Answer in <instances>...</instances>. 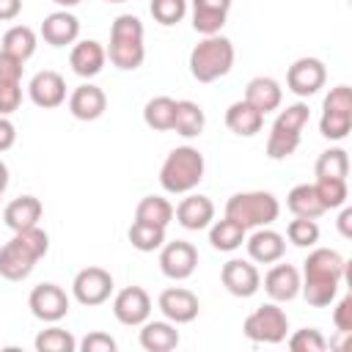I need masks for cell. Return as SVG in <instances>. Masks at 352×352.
I'll return each mask as SVG.
<instances>
[{
  "label": "cell",
  "mask_w": 352,
  "mask_h": 352,
  "mask_svg": "<svg viewBox=\"0 0 352 352\" xmlns=\"http://www.w3.org/2000/svg\"><path fill=\"white\" fill-rule=\"evenodd\" d=\"M140 346L146 352H170L179 346V330L173 322H143L140 324Z\"/></svg>",
  "instance_id": "d4e9b609"
},
{
  "label": "cell",
  "mask_w": 352,
  "mask_h": 352,
  "mask_svg": "<svg viewBox=\"0 0 352 352\" xmlns=\"http://www.w3.org/2000/svg\"><path fill=\"white\" fill-rule=\"evenodd\" d=\"M135 220L151 223V226H160V228H168L170 220H173V204L168 198H162V195H146L135 206Z\"/></svg>",
  "instance_id": "f546056e"
},
{
  "label": "cell",
  "mask_w": 352,
  "mask_h": 352,
  "mask_svg": "<svg viewBox=\"0 0 352 352\" xmlns=\"http://www.w3.org/2000/svg\"><path fill=\"white\" fill-rule=\"evenodd\" d=\"M33 346H36V352H77V338L69 330L52 324L36 336Z\"/></svg>",
  "instance_id": "e575fe53"
},
{
  "label": "cell",
  "mask_w": 352,
  "mask_h": 352,
  "mask_svg": "<svg viewBox=\"0 0 352 352\" xmlns=\"http://www.w3.org/2000/svg\"><path fill=\"white\" fill-rule=\"evenodd\" d=\"M22 104V82H0V116H11Z\"/></svg>",
  "instance_id": "ee69618b"
},
{
  "label": "cell",
  "mask_w": 352,
  "mask_h": 352,
  "mask_svg": "<svg viewBox=\"0 0 352 352\" xmlns=\"http://www.w3.org/2000/svg\"><path fill=\"white\" fill-rule=\"evenodd\" d=\"M226 126L234 135H239V138H253L264 126V113H258L253 104H248L245 99H239V102L228 104V110H226Z\"/></svg>",
  "instance_id": "cb8c5ba5"
},
{
  "label": "cell",
  "mask_w": 352,
  "mask_h": 352,
  "mask_svg": "<svg viewBox=\"0 0 352 352\" xmlns=\"http://www.w3.org/2000/svg\"><path fill=\"white\" fill-rule=\"evenodd\" d=\"M245 236H248V228L239 226L236 220L231 217H223V220H212L209 223V245L220 253H231L236 248L245 245Z\"/></svg>",
  "instance_id": "484cf974"
},
{
  "label": "cell",
  "mask_w": 352,
  "mask_h": 352,
  "mask_svg": "<svg viewBox=\"0 0 352 352\" xmlns=\"http://www.w3.org/2000/svg\"><path fill=\"white\" fill-rule=\"evenodd\" d=\"M113 286H116V283H113V275H110L104 267H85V270H80V272L74 275V280H72V294H74V300H77L80 305L94 308V305H102V302L110 300Z\"/></svg>",
  "instance_id": "8992f818"
},
{
  "label": "cell",
  "mask_w": 352,
  "mask_h": 352,
  "mask_svg": "<svg viewBox=\"0 0 352 352\" xmlns=\"http://www.w3.org/2000/svg\"><path fill=\"white\" fill-rule=\"evenodd\" d=\"M264 292L272 302H289L300 294V270L294 264H272L264 275Z\"/></svg>",
  "instance_id": "d6986e66"
},
{
  "label": "cell",
  "mask_w": 352,
  "mask_h": 352,
  "mask_svg": "<svg viewBox=\"0 0 352 352\" xmlns=\"http://www.w3.org/2000/svg\"><path fill=\"white\" fill-rule=\"evenodd\" d=\"M28 308L36 319L55 324L69 314V294L58 283H38L28 297Z\"/></svg>",
  "instance_id": "52a82bcc"
},
{
  "label": "cell",
  "mask_w": 352,
  "mask_h": 352,
  "mask_svg": "<svg viewBox=\"0 0 352 352\" xmlns=\"http://www.w3.org/2000/svg\"><path fill=\"white\" fill-rule=\"evenodd\" d=\"M289 349L292 352H324L327 341L316 327H302L289 336Z\"/></svg>",
  "instance_id": "60d3db41"
},
{
  "label": "cell",
  "mask_w": 352,
  "mask_h": 352,
  "mask_svg": "<svg viewBox=\"0 0 352 352\" xmlns=\"http://www.w3.org/2000/svg\"><path fill=\"white\" fill-rule=\"evenodd\" d=\"M41 38L50 47H69V44H74L80 38V19L69 8L52 11L41 22Z\"/></svg>",
  "instance_id": "2e32d148"
},
{
  "label": "cell",
  "mask_w": 352,
  "mask_h": 352,
  "mask_svg": "<svg viewBox=\"0 0 352 352\" xmlns=\"http://www.w3.org/2000/svg\"><path fill=\"white\" fill-rule=\"evenodd\" d=\"M352 129V110H330L322 107V118H319V132L327 140H344Z\"/></svg>",
  "instance_id": "d590c367"
},
{
  "label": "cell",
  "mask_w": 352,
  "mask_h": 352,
  "mask_svg": "<svg viewBox=\"0 0 352 352\" xmlns=\"http://www.w3.org/2000/svg\"><path fill=\"white\" fill-rule=\"evenodd\" d=\"M52 3H55V6H60V8H74L80 0H52Z\"/></svg>",
  "instance_id": "816d5d0a"
},
{
  "label": "cell",
  "mask_w": 352,
  "mask_h": 352,
  "mask_svg": "<svg viewBox=\"0 0 352 352\" xmlns=\"http://www.w3.org/2000/svg\"><path fill=\"white\" fill-rule=\"evenodd\" d=\"M333 324H336V330L344 333V336L352 333V297H349V294L338 300V305H336V311H333Z\"/></svg>",
  "instance_id": "bcb514c9"
},
{
  "label": "cell",
  "mask_w": 352,
  "mask_h": 352,
  "mask_svg": "<svg viewBox=\"0 0 352 352\" xmlns=\"http://www.w3.org/2000/svg\"><path fill=\"white\" fill-rule=\"evenodd\" d=\"M204 170H206V162L195 146H176L160 168V184L170 195H184L201 184Z\"/></svg>",
  "instance_id": "7a4b0ae2"
},
{
  "label": "cell",
  "mask_w": 352,
  "mask_h": 352,
  "mask_svg": "<svg viewBox=\"0 0 352 352\" xmlns=\"http://www.w3.org/2000/svg\"><path fill=\"white\" fill-rule=\"evenodd\" d=\"M126 236H129L132 248L140 250V253H154L165 245V228L151 226V223H140V220H132Z\"/></svg>",
  "instance_id": "d6a6232c"
},
{
  "label": "cell",
  "mask_w": 352,
  "mask_h": 352,
  "mask_svg": "<svg viewBox=\"0 0 352 352\" xmlns=\"http://www.w3.org/2000/svg\"><path fill=\"white\" fill-rule=\"evenodd\" d=\"M107 110V96L99 85L94 82H82L72 91L69 96V113L77 118V121H96L102 118Z\"/></svg>",
  "instance_id": "ac0fdd59"
},
{
  "label": "cell",
  "mask_w": 352,
  "mask_h": 352,
  "mask_svg": "<svg viewBox=\"0 0 352 352\" xmlns=\"http://www.w3.org/2000/svg\"><path fill=\"white\" fill-rule=\"evenodd\" d=\"M286 239L297 248H314L319 242V226L311 217H294L286 226Z\"/></svg>",
  "instance_id": "f35d334b"
},
{
  "label": "cell",
  "mask_w": 352,
  "mask_h": 352,
  "mask_svg": "<svg viewBox=\"0 0 352 352\" xmlns=\"http://www.w3.org/2000/svg\"><path fill=\"white\" fill-rule=\"evenodd\" d=\"M104 60H107V50L96 41V38H82V41H74L72 52H69V66L77 77H96L102 69H104Z\"/></svg>",
  "instance_id": "e0dca14e"
},
{
  "label": "cell",
  "mask_w": 352,
  "mask_h": 352,
  "mask_svg": "<svg viewBox=\"0 0 352 352\" xmlns=\"http://www.w3.org/2000/svg\"><path fill=\"white\" fill-rule=\"evenodd\" d=\"M338 234L344 239H352V209L346 204L341 206V214H338Z\"/></svg>",
  "instance_id": "681fc988"
},
{
  "label": "cell",
  "mask_w": 352,
  "mask_h": 352,
  "mask_svg": "<svg viewBox=\"0 0 352 352\" xmlns=\"http://www.w3.org/2000/svg\"><path fill=\"white\" fill-rule=\"evenodd\" d=\"M286 206H289V212H292L294 217H311V220H316V217L324 214V206H322V201H319V195H316V187L308 184V182H305V184H294V187L289 190Z\"/></svg>",
  "instance_id": "f1b7e54d"
},
{
  "label": "cell",
  "mask_w": 352,
  "mask_h": 352,
  "mask_svg": "<svg viewBox=\"0 0 352 352\" xmlns=\"http://www.w3.org/2000/svg\"><path fill=\"white\" fill-rule=\"evenodd\" d=\"M36 264L38 258L28 248H22L14 236L0 248V278L6 280H25Z\"/></svg>",
  "instance_id": "ffe728a7"
},
{
  "label": "cell",
  "mask_w": 352,
  "mask_h": 352,
  "mask_svg": "<svg viewBox=\"0 0 352 352\" xmlns=\"http://www.w3.org/2000/svg\"><path fill=\"white\" fill-rule=\"evenodd\" d=\"M16 143V126L8 121V116H0V154L8 151Z\"/></svg>",
  "instance_id": "7dc6e473"
},
{
  "label": "cell",
  "mask_w": 352,
  "mask_h": 352,
  "mask_svg": "<svg viewBox=\"0 0 352 352\" xmlns=\"http://www.w3.org/2000/svg\"><path fill=\"white\" fill-rule=\"evenodd\" d=\"M28 94H30V102L41 110L60 107L66 102V80L52 69L36 72L28 82Z\"/></svg>",
  "instance_id": "4fadbf2b"
},
{
  "label": "cell",
  "mask_w": 352,
  "mask_h": 352,
  "mask_svg": "<svg viewBox=\"0 0 352 352\" xmlns=\"http://www.w3.org/2000/svg\"><path fill=\"white\" fill-rule=\"evenodd\" d=\"M104 3H126V0H104Z\"/></svg>",
  "instance_id": "f5cc1de1"
},
{
  "label": "cell",
  "mask_w": 352,
  "mask_h": 352,
  "mask_svg": "<svg viewBox=\"0 0 352 352\" xmlns=\"http://www.w3.org/2000/svg\"><path fill=\"white\" fill-rule=\"evenodd\" d=\"M36 44H38V41H36V30H33V28H28V25H14V28H8V30L3 33L0 50L16 55L19 60H28V58H33Z\"/></svg>",
  "instance_id": "4dcf8cb0"
},
{
  "label": "cell",
  "mask_w": 352,
  "mask_h": 352,
  "mask_svg": "<svg viewBox=\"0 0 352 352\" xmlns=\"http://www.w3.org/2000/svg\"><path fill=\"white\" fill-rule=\"evenodd\" d=\"M314 173H316V179H346V173H349V157H346V151L344 148H324L322 154H319V160H316V165H314Z\"/></svg>",
  "instance_id": "836d02e7"
},
{
  "label": "cell",
  "mask_w": 352,
  "mask_h": 352,
  "mask_svg": "<svg viewBox=\"0 0 352 352\" xmlns=\"http://www.w3.org/2000/svg\"><path fill=\"white\" fill-rule=\"evenodd\" d=\"M143 22L135 14H118L110 25V38H135L143 41Z\"/></svg>",
  "instance_id": "b9f144b4"
},
{
  "label": "cell",
  "mask_w": 352,
  "mask_h": 352,
  "mask_svg": "<svg viewBox=\"0 0 352 352\" xmlns=\"http://www.w3.org/2000/svg\"><path fill=\"white\" fill-rule=\"evenodd\" d=\"M300 140H302V135L272 126L270 138H267V157L270 160H286V157H292L300 148Z\"/></svg>",
  "instance_id": "74e56055"
},
{
  "label": "cell",
  "mask_w": 352,
  "mask_h": 352,
  "mask_svg": "<svg viewBox=\"0 0 352 352\" xmlns=\"http://www.w3.org/2000/svg\"><path fill=\"white\" fill-rule=\"evenodd\" d=\"M324 80H327L324 63H322L319 58H311V55L297 58V60L289 66V72H286V88H289L294 96H300V99L314 96V94L324 85Z\"/></svg>",
  "instance_id": "ba28073f"
},
{
  "label": "cell",
  "mask_w": 352,
  "mask_h": 352,
  "mask_svg": "<svg viewBox=\"0 0 352 352\" xmlns=\"http://www.w3.org/2000/svg\"><path fill=\"white\" fill-rule=\"evenodd\" d=\"M220 280H223L226 292L234 297H253L261 289V275H258L256 264H250L245 258H228L220 270Z\"/></svg>",
  "instance_id": "8fae6325"
},
{
  "label": "cell",
  "mask_w": 352,
  "mask_h": 352,
  "mask_svg": "<svg viewBox=\"0 0 352 352\" xmlns=\"http://www.w3.org/2000/svg\"><path fill=\"white\" fill-rule=\"evenodd\" d=\"M148 11H151L154 22L170 28V25H176V22L184 19V14H187V0H151V3H148Z\"/></svg>",
  "instance_id": "ab89813d"
},
{
  "label": "cell",
  "mask_w": 352,
  "mask_h": 352,
  "mask_svg": "<svg viewBox=\"0 0 352 352\" xmlns=\"http://www.w3.org/2000/svg\"><path fill=\"white\" fill-rule=\"evenodd\" d=\"M157 308L162 311V316H165L168 322H173V324H190V322L198 316L201 302H198V297H195L190 289H184V286H170V289H165V292L160 294Z\"/></svg>",
  "instance_id": "7c38bea8"
},
{
  "label": "cell",
  "mask_w": 352,
  "mask_h": 352,
  "mask_svg": "<svg viewBox=\"0 0 352 352\" xmlns=\"http://www.w3.org/2000/svg\"><path fill=\"white\" fill-rule=\"evenodd\" d=\"M22 11V0H0V22L16 19Z\"/></svg>",
  "instance_id": "c3c4849f"
},
{
  "label": "cell",
  "mask_w": 352,
  "mask_h": 352,
  "mask_svg": "<svg viewBox=\"0 0 352 352\" xmlns=\"http://www.w3.org/2000/svg\"><path fill=\"white\" fill-rule=\"evenodd\" d=\"M231 0H192V28L201 36H217L228 19Z\"/></svg>",
  "instance_id": "44dd1931"
},
{
  "label": "cell",
  "mask_w": 352,
  "mask_h": 352,
  "mask_svg": "<svg viewBox=\"0 0 352 352\" xmlns=\"http://www.w3.org/2000/svg\"><path fill=\"white\" fill-rule=\"evenodd\" d=\"M113 316L126 327H140L151 316V297L143 286H126L113 297Z\"/></svg>",
  "instance_id": "30bf717a"
},
{
  "label": "cell",
  "mask_w": 352,
  "mask_h": 352,
  "mask_svg": "<svg viewBox=\"0 0 352 352\" xmlns=\"http://www.w3.org/2000/svg\"><path fill=\"white\" fill-rule=\"evenodd\" d=\"M173 110H176V99H170V96H151L146 102V107H143V121L154 132H168L173 126Z\"/></svg>",
  "instance_id": "1f68e13d"
},
{
  "label": "cell",
  "mask_w": 352,
  "mask_h": 352,
  "mask_svg": "<svg viewBox=\"0 0 352 352\" xmlns=\"http://www.w3.org/2000/svg\"><path fill=\"white\" fill-rule=\"evenodd\" d=\"M234 66V44L226 36H204L190 52V74L198 82H214Z\"/></svg>",
  "instance_id": "3957f363"
},
{
  "label": "cell",
  "mask_w": 352,
  "mask_h": 352,
  "mask_svg": "<svg viewBox=\"0 0 352 352\" xmlns=\"http://www.w3.org/2000/svg\"><path fill=\"white\" fill-rule=\"evenodd\" d=\"M116 338L110 336V333H102V330H94V333H88L80 344H77V349H82V352H116Z\"/></svg>",
  "instance_id": "7bdbcfd3"
},
{
  "label": "cell",
  "mask_w": 352,
  "mask_h": 352,
  "mask_svg": "<svg viewBox=\"0 0 352 352\" xmlns=\"http://www.w3.org/2000/svg\"><path fill=\"white\" fill-rule=\"evenodd\" d=\"M107 58L116 69L121 72H135L143 66V58H146V47L143 41H135V38H110V47H107Z\"/></svg>",
  "instance_id": "83f0119b"
},
{
  "label": "cell",
  "mask_w": 352,
  "mask_h": 352,
  "mask_svg": "<svg viewBox=\"0 0 352 352\" xmlns=\"http://www.w3.org/2000/svg\"><path fill=\"white\" fill-rule=\"evenodd\" d=\"M346 275V261L338 250L330 248H314L308 258L302 261V275H300V294L305 297L308 305L324 308L336 300L338 286Z\"/></svg>",
  "instance_id": "6da1fadb"
},
{
  "label": "cell",
  "mask_w": 352,
  "mask_h": 352,
  "mask_svg": "<svg viewBox=\"0 0 352 352\" xmlns=\"http://www.w3.org/2000/svg\"><path fill=\"white\" fill-rule=\"evenodd\" d=\"M245 248H248L250 261H256V264H275L286 253V239H283V234L272 231L270 226H261L250 236H245Z\"/></svg>",
  "instance_id": "9a60e30c"
},
{
  "label": "cell",
  "mask_w": 352,
  "mask_h": 352,
  "mask_svg": "<svg viewBox=\"0 0 352 352\" xmlns=\"http://www.w3.org/2000/svg\"><path fill=\"white\" fill-rule=\"evenodd\" d=\"M198 267V250L192 242L173 239L160 248V270L170 280H187Z\"/></svg>",
  "instance_id": "9c48e42d"
},
{
  "label": "cell",
  "mask_w": 352,
  "mask_h": 352,
  "mask_svg": "<svg viewBox=\"0 0 352 352\" xmlns=\"http://www.w3.org/2000/svg\"><path fill=\"white\" fill-rule=\"evenodd\" d=\"M6 187H8V165L0 160V195L6 192Z\"/></svg>",
  "instance_id": "f907efd6"
},
{
  "label": "cell",
  "mask_w": 352,
  "mask_h": 352,
  "mask_svg": "<svg viewBox=\"0 0 352 352\" xmlns=\"http://www.w3.org/2000/svg\"><path fill=\"white\" fill-rule=\"evenodd\" d=\"M280 214V204L267 190H250V192H234L226 201V217L236 220L245 228H261L272 226Z\"/></svg>",
  "instance_id": "277c9868"
},
{
  "label": "cell",
  "mask_w": 352,
  "mask_h": 352,
  "mask_svg": "<svg viewBox=\"0 0 352 352\" xmlns=\"http://www.w3.org/2000/svg\"><path fill=\"white\" fill-rule=\"evenodd\" d=\"M41 214H44V206H41V201L36 195H19L3 209V223L11 231H22V228L38 226Z\"/></svg>",
  "instance_id": "603a6c76"
},
{
  "label": "cell",
  "mask_w": 352,
  "mask_h": 352,
  "mask_svg": "<svg viewBox=\"0 0 352 352\" xmlns=\"http://www.w3.org/2000/svg\"><path fill=\"white\" fill-rule=\"evenodd\" d=\"M206 126V116H204V107L198 102H190V99H179L176 102V110H173V132L182 135V138H198Z\"/></svg>",
  "instance_id": "4316f807"
},
{
  "label": "cell",
  "mask_w": 352,
  "mask_h": 352,
  "mask_svg": "<svg viewBox=\"0 0 352 352\" xmlns=\"http://www.w3.org/2000/svg\"><path fill=\"white\" fill-rule=\"evenodd\" d=\"M173 217L182 228L201 231V228H209V223L214 220V204L201 192H184V198L173 209Z\"/></svg>",
  "instance_id": "5bb4252c"
},
{
  "label": "cell",
  "mask_w": 352,
  "mask_h": 352,
  "mask_svg": "<svg viewBox=\"0 0 352 352\" xmlns=\"http://www.w3.org/2000/svg\"><path fill=\"white\" fill-rule=\"evenodd\" d=\"M242 333L253 344H280L286 341V333H289V316L278 302H264L245 316Z\"/></svg>",
  "instance_id": "5b68a950"
},
{
  "label": "cell",
  "mask_w": 352,
  "mask_h": 352,
  "mask_svg": "<svg viewBox=\"0 0 352 352\" xmlns=\"http://www.w3.org/2000/svg\"><path fill=\"white\" fill-rule=\"evenodd\" d=\"M245 102L248 104H253L258 113H272V110H278L280 107V102H283V88H280V82L278 80H272V77H253L248 85H245Z\"/></svg>",
  "instance_id": "7402d4cb"
},
{
  "label": "cell",
  "mask_w": 352,
  "mask_h": 352,
  "mask_svg": "<svg viewBox=\"0 0 352 352\" xmlns=\"http://www.w3.org/2000/svg\"><path fill=\"white\" fill-rule=\"evenodd\" d=\"M314 187H316V195H319L324 212H330V209H341V206L346 204V198H349L346 179H330V176H327V179H316Z\"/></svg>",
  "instance_id": "8d00e7d4"
},
{
  "label": "cell",
  "mask_w": 352,
  "mask_h": 352,
  "mask_svg": "<svg viewBox=\"0 0 352 352\" xmlns=\"http://www.w3.org/2000/svg\"><path fill=\"white\" fill-rule=\"evenodd\" d=\"M22 69H25V60L0 50V82H22Z\"/></svg>",
  "instance_id": "f6af8a7d"
}]
</instances>
